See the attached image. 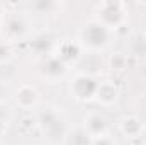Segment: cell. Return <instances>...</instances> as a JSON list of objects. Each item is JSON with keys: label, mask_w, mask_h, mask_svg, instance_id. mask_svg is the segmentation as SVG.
Returning <instances> with one entry per match:
<instances>
[{"label": "cell", "mask_w": 146, "mask_h": 145, "mask_svg": "<svg viewBox=\"0 0 146 145\" xmlns=\"http://www.w3.org/2000/svg\"><path fill=\"white\" fill-rule=\"evenodd\" d=\"M78 55H80V50H78L76 44H73V43H63L61 48H60V56H58V58H60L63 63H66V62L75 60Z\"/></svg>", "instance_id": "8"}, {"label": "cell", "mask_w": 146, "mask_h": 145, "mask_svg": "<svg viewBox=\"0 0 146 145\" xmlns=\"http://www.w3.org/2000/svg\"><path fill=\"white\" fill-rule=\"evenodd\" d=\"M95 96H97L99 101H102L104 104H112V103L117 99V89H115L114 84L104 82V84H100V85L97 87V94H95Z\"/></svg>", "instance_id": "4"}, {"label": "cell", "mask_w": 146, "mask_h": 145, "mask_svg": "<svg viewBox=\"0 0 146 145\" xmlns=\"http://www.w3.org/2000/svg\"><path fill=\"white\" fill-rule=\"evenodd\" d=\"M97 84L92 77L88 75H78L75 77L72 84V94L78 101H88L97 94Z\"/></svg>", "instance_id": "2"}, {"label": "cell", "mask_w": 146, "mask_h": 145, "mask_svg": "<svg viewBox=\"0 0 146 145\" xmlns=\"http://www.w3.org/2000/svg\"><path fill=\"white\" fill-rule=\"evenodd\" d=\"M34 101H36V89H33L31 85L21 87V91L17 92V103L24 108H29L31 104H34Z\"/></svg>", "instance_id": "7"}, {"label": "cell", "mask_w": 146, "mask_h": 145, "mask_svg": "<svg viewBox=\"0 0 146 145\" xmlns=\"http://www.w3.org/2000/svg\"><path fill=\"white\" fill-rule=\"evenodd\" d=\"M82 39L85 41V44H88L90 48H104L107 44V39H109V33L106 29L104 24L100 22H92L88 26H85L83 33H82Z\"/></svg>", "instance_id": "1"}, {"label": "cell", "mask_w": 146, "mask_h": 145, "mask_svg": "<svg viewBox=\"0 0 146 145\" xmlns=\"http://www.w3.org/2000/svg\"><path fill=\"white\" fill-rule=\"evenodd\" d=\"M121 3H104V10H102V19H104V26H115L121 22L122 19V10H121Z\"/></svg>", "instance_id": "3"}, {"label": "cell", "mask_w": 146, "mask_h": 145, "mask_svg": "<svg viewBox=\"0 0 146 145\" xmlns=\"http://www.w3.org/2000/svg\"><path fill=\"white\" fill-rule=\"evenodd\" d=\"M122 132L126 133V135H129V137H136L139 132H141V123H139V119H136V118H126L124 121H122Z\"/></svg>", "instance_id": "9"}, {"label": "cell", "mask_w": 146, "mask_h": 145, "mask_svg": "<svg viewBox=\"0 0 146 145\" xmlns=\"http://www.w3.org/2000/svg\"><path fill=\"white\" fill-rule=\"evenodd\" d=\"M107 123L100 114H92L87 119V132L88 135H95V137H102V133L106 132Z\"/></svg>", "instance_id": "5"}, {"label": "cell", "mask_w": 146, "mask_h": 145, "mask_svg": "<svg viewBox=\"0 0 146 145\" xmlns=\"http://www.w3.org/2000/svg\"><path fill=\"white\" fill-rule=\"evenodd\" d=\"M94 145H114V144H112V140H110V138H106V137H97V138H95V142H94Z\"/></svg>", "instance_id": "10"}, {"label": "cell", "mask_w": 146, "mask_h": 145, "mask_svg": "<svg viewBox=\"0 0 146 145\" xmlns=\"http://www.w3.org/2000/svg\"><path fill=\"white\" fill-rule=\"evenodd\" d=\"M42 73L49 79H58L65 73V63L60 58H49L42 67Z\"/></svg>", "instance_id": "6"}]
</instances>
